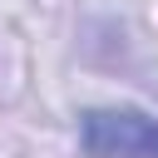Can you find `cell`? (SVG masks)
<instances>
[{
	"instance_id": "cell-1",
	"label": "cell",
	"mask_w": 158,
	"mask_h": 158,
	"mask_svg": "<svg viewBox=\"0 0 158 158\" xmlns=\"http://www.w3.org/2000/svg\"><path fill=\"white\" fill-rule=\"evenodd\" d=\"M84 158H158V114L138 104H94L79 114Z\"/></svg>"
}]
</instances>
